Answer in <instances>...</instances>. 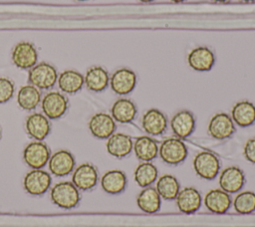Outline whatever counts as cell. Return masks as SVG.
Masks as SVG:
<instances>
[{
  "label": "cell",
  "instance_id": "6da1fadb",
  "mask_svg": "<svg viewBox=\"0 0 255 227\" xmlns=\"http://www.w3.org/2000/svg\"><path fill=\"white\" fill-rule=\"evenodd\" d=\"M50 197L55 205L64 209L76 207L81 200L79 189L71 181L56 183L51 189Z\"/></svg>",
  "mask_w": 255,
  "mask_h": 227
},
{
  "label": "cell",
  "instance_id": "7a4b0ae2",
  "mask_svg": "<svg viewBox=\"0 0 255 227\" xmlns=\"http://www.w3.org/2000/svg\"><path fill=\"white\" fill-rule=\"evenodd\" d=\"M58 76L57 70L53 65L41 62L29 70L28 81L39 90H49L56 85Z\"/></svg>",
  "mask_w": 255,
  "mask_h": 227
},
{
  "label": "cell",
  "instance_id": "3957f363",
  "mask_svg": "<svg viewBox=\"0 0 255 227\" xmlns=\"http://www.w3.org/2000/svg\"><path fill=\"white\" fill-rule=\"evenodd\" d=\"M188 150L185 143L178 137H168L158 146V155L167 164L177 165L185 160Z\"/></svg>",
  "mask_w": 255,
  "mask_h": 227
},
{
  "label": "cell",
  "instance_id": "277c9868",
  "mask_svg": "<svg viewBox=\"0 0 255 227\" xmlns=\"http://www.w3.org/2000/svg\"><path fill=\"white\" fill-rule=\"evenodd\" d=\"M195 173L202 179L213 180L219 173L220 161L209 151H200L193 158Z\"/></svg>",
  "mask_w": 255,
  "mask_h": 227
},
{
  "label": "cell",
  "instance_id": "5b68a950",
  "mask_svg": "<svg viewBox=\"0 0 255 227\" xmlns=\"http://www.w3.org/2000/svg\"><path fill=\"white\" fill-rule=\"evenodd\" d=\"M50 157L51 150L43 141H31L23 150V159L25 163L33 169L44 167L48 163Z\"/></svg>",
  "mask_w": 255,
  "mask_h": 227
},
{
  "label": "cell",
  "instance_id": "8992f818",
  "mask_svg": "<svg viewBox=\"0 0 255 227\" xmlns=\"http://www.w3.org/2000/svg\"><path fill=\"white\" fill-rule=\"evenodd\" d=\"M11 59L17 68L30 70L38 63V52L31 42L21 41L13 47Z\"/></svg>",
  "mask_w": 255,
  "mask_h": 227
},
{
  "label": "cell",
  "instance_id": "52a82bcc",
  "mask_svg": "<svg viewBox=\"0 0 255 227\" xmlns=\"http://www.w3.org/2000/svg\"><path fill=\"white\" fill-rule=\"evenodd\" d=\"M68 99L60 92L52 91L47 93L41 100V108L44 114L50 119H58L68 110Z\"/></svg>",
  "mask_w": 255,
  "mask_h": 227
},
{
  "label": "cell",
  "instance_id": "ba28073f",
  "mask_svg": "<svg viewBox=\"0 0 255 227\" xmlns=\"http://www.w3.org/2000/svg\"><path fill=\"white\" fill-rule=\"evenodd\" d=\"M51 175L43 169H32L24 179L23 186L25 191L33 196H41L45 194L51 186Z\"/></svg>",
  "mask_w": 255,
  "mask_h": 227
},
{
  "label": "cell",
  "instance_id": "9c48e42d",
  "mask_svg": "<svg viewBox=\"0 0 255 227\" xmlns=\"http://www.w3.org/2000/svg\"><path fill=\"white\" fill-rule=\"evenodd\" d=\"M235 123L226 113H217L209 120L207 131L209 135L218 140H224L235 132Z\"/></svg>",
  "mask_w": 255,
  "mask_h": 227
},
{
  "label": "cell",
  "instance_id": "30bf717a",
  "mask_svg": "<svg viewBox=\"0 0 255 227\" xmlns=\"http://www.w3.org/2000/svg\"><path fill=\"white\" fill-rule=\"evenodd\" d=\"M136 85L135 73L128 68L116 70L110 77V86L114 93L120 96L128 95L133 91Z\"/></svg>",
  "mask_w": 255,
  "mask_h": 227
},
{
  "label": "cell",
  "instance_id": "8fae6325",
  "mask_svg": "<svg viewBox=\"0 0 255 227\" xmlns=\"http://www.w3.org/2000/svg\"><path fill=\"white\" fill-rule=\"evenodd\" d=\"M91 133L99 139H108L115 133L117 124L111 114L106 113H97L89 120L88 123Z\"/></svg>",
  "mask_w": 255,
  "mask_h": 227
},
{
  "label": "cell",
  "instance_id": "7c38bea8",
  "mask_svg": "<svg viewBox=\"0 0 255 227\" xmlns=\"http://www.w3.org/2000/svg\"><path fill=\"white\" fill-rule=\"evenodd\" d=\"M187 63L196 72H208L215 64V56L208 47L198 46L188 53Z\"/></svg>",
  "mask_w": 255,
  "mask_h": 227
},
{
  "label": "cell",
  "instance_id": "4fadbf2b",
  "mask_svg": "<svg viewBox=\"0 0 255 227\" xmlns=\"http://www.w3.org/2000/svg\"><path fill=\"white\" fill-rule=\"evenodd\" d=\"M99 175L97 168L92 163H82L73 172L72 182L80 190H90L98 183Z\"/></svg>",
  "mask_w": 255,
  "mask_h": 227
},
{
  "label": "cell",
  "instance_id": "5bb4252c",
  "mask_svg": "<svg viewBox=\"0 0 255 227\" xmlns=\"http://www.w3.org/2000/svg\"><path fill=\"white\" fill-rule=\"evenodd\" d=\"M76 161L74 155L65 149H60L51 155L48 166L52 174L58 177L66 176L74 170Z\"/></svg>",
  "mask_w": 255,
  "mask_h": 227
},
{
  "label": "cell",
  "instance_id": "9a60e30c",
  "mask_svg": "<svg viewBox=\"0 0 255 227\" xmlns=\"http://www.w3.org/2000/svg\"><path fill=\"white\" fill-rule=\"evenodd\" d=\"M170 127L176 137L182 139L192 134L195 129V117L187 110H182L174 114L170 119Z\"/></svg>",
  "mask_w": 255,
  "mask_h": 227
},
{
  "label": "cell",
  "instance_id": "2e32d148",
  "mask_svg": "<svg viewBox=\"0 0 255 227\" xmlns=\"http://www.w3.org/2000/svg\"><path fill=\"white\" fill-rule=\"evenodd\" d=\"M245 184L244 172L237 166L224 168L219 175L220 189L227 193L238 192Z\"/></svg>",
  "mask_w": 255,
  "mask_h": 227
},
{
  "label": "cell",
  "instance_id": "e0dca14e",
  "mask_svg": "<svg viewBox=\"0 0 255 227\" xmlns=\"http://www.w3.org/2000/svg\"><path fill=\"white\" fill-rule=\"evenodd\" d=\"M141 126L147 134L160 135L167 127L166 115L157 109H149L142 114Z\"/></svg>",
  "mask_w": 255,
  "mask_h": 227
},
{
  "label": "cell",
  "instance_id": "ac0fdd59",
  "mask_svg": "<svg viewBox=\"0 0 255 227\" xmlns=\"http://www.w3.org/2000/svg\"><path fill=\"white\" fill-rule=\"evenodd\" d=\"M175 202L179 211L185 214H191L200 208L202 197L195 187L189 186L179 190Z\"/></svg>",
  "mask_w": 255,
  "mask_h": 227
},
{
  "label": "cell",
  "instance_id": "d6986e66",
  "mask_svg": "<svg viewBox=\"0 0 255 227\" xmlns=\"http://www.w3.org/2000/svg\"><path fill=\"white\" fill-rule=\"evenodd\" d=\"M25 128L30 137L42 141L50 133L51 124L49 118L45 114L34 113L27 116Z\"/></svg>",
  "mask_w": 255,
  "mask_h": 227
},
{
  "label": "cell",
  "instance_id": "ffe728a7",
  "mask_svg": "<svg viewBox=\"0 0 255 227\" xmlns=\"http://www.w3.org/2000/svg\"><path fill=\"white\" fill-rule=\"evenodd\" d=\"M107 151L114 157L124 158L128 156L133 147L131 137L126 133L115 132L107 140Z\"/></svg>",
  "mask_w": 255,
  "mask_h": 227
},
{
  "label": "cell",
  "instance_id": "44dd1931",
  "mask_svg": "<svg viewBox=\"0 0 255 227\" xmlns=\"http://www.w3.org/2000/svg\"><path fill=\"white\" fill-rule=\"evenodd\" d=\"M127 175L120 169H112L104 173L101 178L103 190L112 195H117L125 191L127 186Z\"/></svg>",
  "mask_w": 255,
  "mask_h": 227
},
{
  "label": "cell",
  "instance_id": "7402d4cb",
  "mask_svg": "<svg viewBox=\"0 0 255 227\" xmlns=\"http://www.w3.org/2000/svg\"><path fill=\"white\" fill-rule=\"evenodd\" d=\"M204 205L212 213L223 214L231 206L229 193L222 189H211L204 196Z\"/></svg>",
  "mask_w": 255,
  "mask_h": 227
},
{
  "label": "cell",
  "instance_id": "603a6c76",
  "mask_svg": "<svg viewBox=\"0 0 255 227\" xmlns=\"http://www.w3.org/2000/svg\"><path fill=\"white\" fill-rule=\"evenodd\" d=\"M231 118L235 124L247 127L255 122V105L249 101L237 102L231 110Z\"/></svg>",
  "mask_w": 255,
  "mask_h": 227
},
{
  "label": "cell",
  "instance_id": "cb8c5ba5",
  "mask_svg": "<svg viewBox=\"0 0 255 227\" xmlns=\"http://www.w3.org/2000/svg\"><path fill=\"white\" fill-rule=\"evenodd\" d=\"M84 81L88 90L100 93L106 90L110 85V75L103 67L93 66L86 72Z\"/></svg>",
  "mask_w": 255,
  "mask_h": 227
},
{
  "label": "cell",
  "instance_id": "d4e9b609",
  "mask_svg": "<svg viewBox=\"0 0 255 227\" xmlns=\"http://www.w3.org/2000/svg\"><path fill=\"white\" fill-rule=\"evenodd\" d=\"M137 110L132 101L126 98L118 99L112 106L111 115L115 121L121 123L131 122L136 115Z\"/></svg>",
  "mask_w": 255,
  "mask_h": 227
},
{
  "label": "cell",
  "instance_id": "484cf974",
  "mask_svg": "<svg viewBox=\"0 0 255 227\" xmlns=\"http://www.w3.org/2000/svg\"><path fill=\"white\" fill-rule=\"evenodd\" d=\"M59 89L66 94H76L85 85L84 76L75 70H66L58 76L57 81Z\"/></svg>",
  "mask_w": 255,
  "mask_h": 227
},
{
  "label": "cell",
  "instance_id": "4316f807",
  "mask_svg": "<svg viewBox=\"0 0 255 227\" xmlns=\"http://www.w3.org/2000/svg\"><path fill=\"white\" fill-rule=\"evenodd\" d=\"M136 204L138 208L145 213H156L160 209L161 197L154 187L147 186L138 193L136 197Z\"/></svg>",
  "mask_w": 255,
  "mask_h": 227
},
{
  "label": "cell",
  "instance_id": "83f0119b",
  "mask_svg": "<svg viewBox=\"0 0 255 227\" xmlns=\"http://www.w3.org/2000/svg\"><path fill=\"white\" fill-rule=\"evenodd\" d=\"M132 149L135 156L141 161H151L158 154V145L156 141L147 135L137 137L133 142Z\"/></svg>",
  "mask_w": 255,
  "mask_h": 227
},
{
  "label": "cell",
  "instance_id": "f1b7e54d",
  "mask_svg": "<svg viewBox=\"0 0 255 227\" xmlns=\"http://www.w3.org/2000/svg\"><path fill=\"white\" fill-rule=\"evenodd\" d=\"M41 100L40 90L31 84L22 86L17 93L18 106L24 111L35 110L41 103Z\"/></svg>",
  "mask_w": 255,
  "mask_h": 227
},
{
  "label": "cell",
  "instance_id": "f546056e",
  "mask_svg": "<svg viewBox=\"0 0 255 227\" xmlns=\"http://www.w3.org/2000/svg\"><path fill=\"white\" fill-rule=\"evenodd\" d=\"M155 189L164 200H174L180 190V183L175 176L164 174L157 179Z\"/></svg>",
  "mask_w": 255,
  "mask_h": 227
},
{
  "label": "cell",
  "instance_id": "4dcf8cb0",
  "mask_svg": "<svg viewBox=\"0 0 255 227\" xmlns=\"http://www.w3.org/2000/svg\"><path fill=\"white\" fill-rule=\"evenodd\" d=\"M157 168L150 161H142L134 169L133 178L139 187L150 186L157 179Z\"/></svg>",
  "mask_w": 255,
  "mask_h": 227
},
{
  "label": "cell",
  "instance_id": "1f68e13d",
  "mask_svg": "<svg viewBox=\"0 0 255 227\" xmlns=\"http://www.w3.org/2000/svg\"><path fill=\"white\" fill-rule=\"evenodd\" d=\"M233 207L240 214H249L255 211V193L250 190L239 192L233 201Z\"/></svg>",
  "mask_w": 255,
  "mask_h": 227
},
{
  "label": "cell",
  "instance_id": "d6a6232c",
  "mask_svg": "<svg viewBox=\"0 0 255 227\" xmlns=\"http://www.w3.org/2000/svg\"><path fill=\"white\" fill-rule=\"evenodd\" d=\"M15 93L14 83L6 77H0V104L10 101Z\"/></svg>",
  "mask_w": 255,
  "mask_h": 227
},
{
  "label": "cell",
  "instance_id": "836d02e7",
  "mask_svg": "<svg viewBox=\"0 0 255 227\" xmlns=\"http://www.w3.org/2000/svg\"><path fill=\"white\" fill-rule=\"evenodd\" d=\"M244 157L251 163L255 164V138L248 139L243 148Z\"/></svg>",
  "mask_w": 255,
  "mask_h": 227
},
{
  "label": "cell",
  "instance_id": "e575fe53",
  "mask_svg": "<svg viewBox=\"0 0 255 227\" xmlns=\"http://www.w3.org/2000/svg\"><path fill=\"white\" fill-rule=\"evenodd\" d=\"M139 2H142V3H149V2H152L153 0H138Z\"/></svg>",
  "mask_w": 255,
  "mask_h": 227
},
{
  "label": "cell",
  "instance_id": "d590c367",
  "mask_svg": "<svg viewBox=\"0 0 255 227\" xmlns=\"http://www.w3.org/2000/svg\"><path fill=\"white\" fill-rule=\"evenodd\" d=\"M170 1H172V2H174V3H180V2H183V1H185V0H170Z\"/></svg>",
  "mask_w": 255,
  "mask_h": 227
},
{
  "label": "cell",
  "instance_id": "8d00e7d4",
  "mask_svg": "<svg viewBox=\"0 0 255 227\" xmlns=\"http://www.w3.org/2000/svg\"><path fill=\"white\" fill-rule=\"evenodd\" d=\"M213 1H216V2H221V3H223V2H226V1H229V0H213Z\"/></svg>",
  "mask_w": 255,
  "mask_h": 227
},
{
  "label": "cell",
  "instance_id": "74e56055",
  "mask_svg": "<svg viewBox=\"0 0 255 227\" xmlns=\"http://www.w3.org/2000/svg\"><path fill=\"white\" fill-rule=\"evenodd\" d=\"M241 1H244V2H252L254 0H241Z\"/></svg>",
  "mask_w": 255,
  "mask_h": 227
},
{
  "label": "cell",
  "instance_id": "f35d334b",
  "mask_svg": "<svg viewBox=\"0 0 255 227\" xmlns=\"http://www.w3.org/2000/svg\"><path fill=\"white\" fill-rule=\"evenodd\" d=\"M76 1H89V0H76Z\"/></svg>",
  "mask_w": 255,
  "mask_h": 227
},
{
  "label": "cell",
  "instance_id": "ab89813d",
  "mask_svg": "<svg viewBox=\"0 0 255 227\" xmlns=\"http://www.w3.org/2000/svg\"><path fill=\"white\" fill-rule=\"evenodd\" d=\"M0 137H1V128H0Z\"/></svg>",
  "mask_w": 255,
  "mask_h": 227
}]
</instances>
